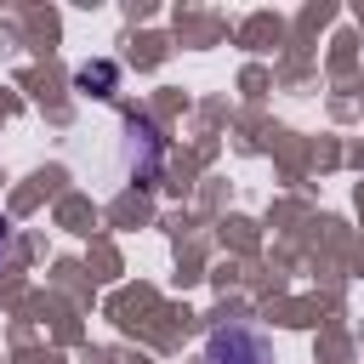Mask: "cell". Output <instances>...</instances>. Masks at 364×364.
Instances as JSON below:
<instances>
[{
    "label": "cell",
    "mask_w": 364,
    "mask_h": 364,
    "mask_svg": "<svg viewBox=\"0 0 364 364\" xmlns=\"http://www.w3.org/2000/svg\"><path fill=\"white\" fill-rule=\"evenodd\" d=\"M205 364H273V347L250 324H222L205 341Z\"/></svg>",
    "instance_id": "6da1fadb"
},
{
    "label": "cell",
    "mask_w": 364,
    "mask_h": 364,
    "mask_svg": "<svg viewBox=\"0 0 364 364\" xmlns=\"http://www.w3.org/2000/svg\"><path fill=\"white\" fill-rule=\"evenodd\" d=\"M114 80H119V68H114V63H91V68H80V91H91V97H108V91H114Z\"/></svg>",
    "instance_id": "7a4b0ae2"
},
{
    "label": "cell",
    "mask_w": 364,
    "mask_h": 364,
    "mask_svg": "<svg viewBox=\"0 0 364 364\" xmlns=\"http://www.w3.org/2000/svg\"><path fill=\"white\" fill-rule=\"evenodd\" d=\"M11 245H17V233H11V222H6V216H0V262H6V256H11Z\"/></svg>",
    "instance_id": "3957f363"
}]
</instances>
